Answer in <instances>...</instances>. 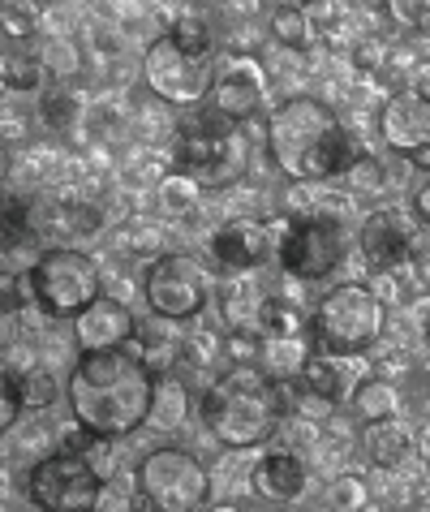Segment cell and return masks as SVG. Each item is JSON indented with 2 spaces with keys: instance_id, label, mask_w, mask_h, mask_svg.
Segmentation results:
<instances>
[{
  "instance_id": "obj_34",
  "label": "cell",
  "mask_w": 430,
  "mask_h": 512,
  "mask_svg": "<svg viewBox=\"0 0 430 512\" xmlns=\"http://www.w3.org/2000/svg\"><path fill=\"white\" fill-rule=\"evenodd\" d=\"M379 9H383V18L400 26V31H426V22H430V0H379Z\"/></svg>"
},
{
  "instance_id": "obj_28",
  "label": "cell",
  "mask_w": 430,
  "mask_h": 512,
  "mask_svg": "<svg viewBox=\"0 0 430 512\" xmlns=\"http://www.w3.org/2000/svg\"><path fill=\"white\" fill-rule=\"evenodd\" d=\"M39 35V5L35 0H0V39L26 44Z\"/></svg>"
},
{
  "instance_id": "obj_11",
  "label": "cell",
  "mask_w": 430,
  "mask_h": 512,
  "mask_svg": "<svg viewBox=\"0 0 430 512\" xmlns=\"http://www.w3.org/2000/svg\"><path fill=\"white\" fill-rule=\"evenodd\" d=\"M142 82H147L151 99L168 108H203L211 87V61L181 52L168 35H160L142 52Z\"/></svg>"
},
{
  "instance_id": "obj_15",
  "label": "cell",
  "mask_w": 430,
  "mask_h": 512,
  "mask_svg": "<svg viewBox=\"0 0 430 512\" xmlns=\"http://www.w3.org/2000/svg\"><path fill=\"white\" fill-rule=\"evenodd\" d=\"M271 250H276L271 224L254 220V216H233V220H224L220 229L211 233V259L220 263L224 272H233V276L263 267Z\"/></svg>"
},
{
  "instance_id": "obj_37",
  "label": "cell",
  "mask_w": 430,
  "mask_h": 512,
  "mask_svg": "<svg viewBox=\"0 0 430 512\" xmlns=\"http://www.w3.org/2000/svg\"><path fill=\"white\" fill-rule=\"evenodd\" d=\"M26 422H31V435H22L13 452H35V457H43V452L61 448V444H56V431H52L48 422H39V418H26Z\"/></svg>"
},
{
  "instance_id": "obj_23",
  "label": "cell",
  "mask_w": 430,
  "mask_h": 512,
  "mask_svg": "<svg viewBox=\"0 0 430 512\" xmlns=\"http://www.w3.org/2000/svg\"><path fill=\"white\" fill-rule=\"evenodd\" d=\"M267 31L271 39H276L280 48H289V52H306L314 44V22H310V13L306 9H297V5H271V18H267Z\"/></svg>"
},
{
  "instance_id": "obj_31",
  "label": "cell",
  "mask_w": 430,
  "mask_h": 512,
  "mask_svg": "<svg viewBox=\"0 0 430 512\" xmlns=\"http://www.w3.org/2000/svg\"><path fill=\"white\" fill-rule=\"evenodd\" d=\"M340 181L353 198L357 194H383L387 190V168L375 160V155H353L349 168L340 173Z\"/></svg>"
},
{
  "instance_id": "obj_20",
  "label": "cell",
  "mask_w": 430,
  "mask_h": 512,
  "mask_svg": "<svg viewBox=\"0 0 430 512\" xmlns=\"http://www.w3.org/2000/svg\"><path fill=\"white\" fill-rule=\"evenodd\" d=\"M362 457L375 469H387V474L405 469V461L413 457V426L400 414L362 422Z\"/></svg>"
},
{
  "instance_id": "obj_8",
  "label": "cell",
  "mask_w": 430,
  "mask_h": 512,
  "mask_svg": "<svg viewBox=\"0 0 430 512\" xmlns=\"http://www.w3.org/2000/svg\"><path fill=\"white\" fill-rule=\"evenodd\" d=\"M142 297H147L151 315L160 323H190L207 310L211 276L194 254L164 250V254H155L147 276H142Z\"/></svg>"
},
{
  "instance_id": "obj_22",
  "label": "cell",
  "mask_w": 430,
  "mask_h": 512,
  "mask_svg": "<svg viewBox=\"0 0 430 512\" xmlns=\"http://www.w3.org/2000/svg\"><path fill=\"white\" fill-rule=\"evenodd\" d=\"M349 409H353V422L362 426V422H375V418H392L400 414V388L392 379H383V375H362L353 383V392H349Z\"/></svg>"
},
{
  "instance_id": "obj_7",
  "label": "cell",
  "mask_w": 430,
  "mask_h": 512,
  "mask_svg": "<svg viewBox=\"0 0 430 512\" xmlns=\"http://www.w3.org/2000/svg\"><path fill=\"white\" fill-rule=\"evenodd\" d=\"M134 491L147 508L160 512H194L211 500V474L190 448H151L134 465Z\"/></svg>"
},
{
  "instance_id": "obj_6",
  "label": "cell",
  "mask_w": 430,
  "mask_h": 512,
  "mask_svg": "<svg viewBox=\"0 0 430 512\" xmlns=\"http://www.w3.org/2000/svg\"><path fill=\"white\" fill-rule=\"evenodd\" d=\"M31 276V297L48 319H74L86 302L104 293V272H99L95 254L78 246H48L35 254L26 267Z\"/></svg>"
},
{
  "instance_id": "obj_5",
  "label": "cell",
  "mask_w": 430,
  "mask_h": 512,
  "mask_svg": "<svg viewBox=\"0 0 430 512\" xmlns=\"http://www.w3.org/2000/svg\"><path fill=\"white\" fill-rule=\"evenodd\" d=\"M172 168L190 177L198 190H233L250 173V138L241 125H228L220 117L181 125Z\"/></svg>"
},
{
  "instance_id": "obj_10",
  "label": "cell",
  "mask_w": 430,
  "mask_h": 512,
  "mask_svg": "<svg viewBox=\"0 0 430 512\" xmlns=\"http://www.w3.org/2000/svg\"><path fill=\"white\" fill-rule=\"evenodd\" d=\"M276 259L293 280H327L344 263V229L332 216H293L276 241Z\"/></svg>"
},
{
  "instance_id": "obj_40",
  "label": "cell",
  "mask_w": 430,
  "mask_h": 512,
  "mask_svg": "<svg viewBox=\"0 0 430 512\" xmlns=\"http://www.w3.org/2000/svg\"><path fill=\"white\" fill-rule=\"evenodd\" d=\"M9 177H13V151H5V147H0V186H5Z\"/></svg>"
},
{
  "instance_id": "obj_18",
  "label": "cell",
  "mask_w": 430,
  "mask_h": 512,
  "mask_svg": "<svg viewBox=\"0 0 430 512\" xmlns=\"http://www.w3.org/2000/svg\"><path fill=\"white\" fill-rule=\"evenodd\" d=\"M306 482H310V469L293 448L263 452V457L254 461V469H250V491L258 495V500H267V504L297 500V495L306 491Z\"/></svg>"
},
{
  "instance_id": "obj_25",
  "label": "cell",
  "mask_w": 430,
  "mask_h": 512,
  "mask_svg": "<svg viewBox=\"0 0 430 512\" xmlns=\"http://www.w3.org/2000/svg\"><path fill=\"white\" fill-rule=\"evenodd\" d=\"M172 44H177L181 52H190V56H211V48H215V31H211V22L203 18L198 9H181L177 18L168 22V31H164Z\"/></svg>"
},
{
  "instance_id": "obj_16",
  "label": "cell",
  "mask_w": 430,
  "mask_h": 512,
  "mask_svg": "<svg viewBox=\"0 0 430 512\" xmlns=\"http://www.w3.org/2000/svg\"><path fill=\"white\" fill-rule=\"evenodd\" d=\"M69 323H74V345H78V353L117 349V345H125V340L138 332L134 310H129L125 302H117V297H108V293H99L95 302H86Z\"/></svg>"
},
{
  "instance_id": "obj_3",
  "label": "cell",
  "mask_w": 430,
  "mask_h": 512,
  "mask_svg": "<svg viewBox=\"0 0 430 512\" xmlns=\"http://www.w3.org/2000/svg\"><path fill=\"white\" fill-rule=\"evenodd\" d=\"M198 418L211 431L215 444L228 452L263 448L284 422L280 383H271L254 362H228L220 375L207 383Z\"/></svg>"
},
{
  "instance_id": "obj_35",
  "label": "cell",
  "mask_w": 430,
  "mask_h": 512,
  "mask_svg": "<svg viewBox=\"0 0 430 512\" xmlns=\"http://www.w3.org/2000/svg\"><path fill=\"white\" fill-rule=\"evenodd\" d=\"M22 422V388L9 366H0V435H9Z\"/></svg>"
},
{
  "instance_id": "obj_1",
  "label": "cell",
  "mask_w": 430,
  "mask_h": 512,
  "mask_svg": "<svg viewBox=\"0 0 430 512\" xmlns=\"http://www.w3.org/2000/svg\"><path fill=\"white\" fill-rule=\"evenodd\" d=\"M151 383H155V371L129 345L82 353L65 383L69 414L91 435H108V439L134 435L147 422Z\"/></svg>"
},
{
  "instance_id": "obj_27",
  "label": "cell",
  "mask_w": 430,
  "mask_h": 512,
  "mask_svg": "<svg viewBox=\"0 0 430 512\" xmlns=\"http://www.w3.org/2000/svg\"><path fill=\"white\" fill-rule=\"evenodd\" d=\"M0 87H5L9 95L39 91V87H43L39 56H31V52H9V56H0Z\"/></svg>"
},
{
  "instance_id": "obj_29",
  "label": "cell",
  "mask_w": 430,
  "mask_h": 512,
  "mask_svg": "<svg viewBox=\"0 0 430 512\" xmlns=\"http://www.w3.org/2000/svg\"><path fill=\"white\" fill-rule=\"evenodd\" d=\"M121 250L129 254H164L168 250V229L160 220H151V216H134L129 224H121Z\"/></svg>"
},
{
  "instance_id": "obj_21",
  "label": "cell",
  "mask_w": 430,
  "mask_h": 512,
  "mask_svg": "<svg viewBox=\"0 0 430 512\" xmlns=\"http://www.w3.org/2000/svg\"><path fill=\"white\" fill-rule=\"evenodd\" d=\"M185 418H190V388H185V379L172 375V371L155 375L147 422H142V426H155V431H177Z\"/></svg>"
},
{
  "instance_id": "obj_17",
  "label": "cell",
  "mask_w": 430,
  "mask_h": 512,
  "mask_svg": "<svg viewBox=\"0 0 430 512\" xmlns=\"http://www.w3.org/2000/svg\"><path fill=\"white\" fill-rule=\"evenodd\" d=\"M366 375V366H362V353H327V349H314L306 366H301V392H310V396H319V401L327 405H344L349 401V392H353V383Z\"/></svg>"
},
{
  "instance_id": "obj_36",
  "label": "cell",
  "mask_w": 430,
  "mask_h": 512,
  "mask_svg": "<svg viewBox=\"0 0 430 512\" xmlns=\"http://www.w3.org/2000/svg\"><path fill=\"white\" fill-rule=\"evenodd\" d=\"M31 142V121H26V112L0 104V147L5 151H18Z\"/></svg>"
},
{
  "instance_id": "obj_13",
  "label": "cell",
  "mask_w": 430,
  "mask_h": 512,
  "mask_svg": "<svg viewBox=\"0 0 430 512\" xmlns=\"http://www.w3.org/2000/svg\"><path fill=\"white\" fill-rule=\"evenodd\" d=\"M422 224L409 216L405 207H379L370 211L362 233H357V250H362V259L370 272H396V267H409V259H422Z\"/></svg>"
},
{
  "instance_id": "obj_2",
  "label": "cell",
  "mask_w": 430,
  "mask_h": 512,
  "mask_svg": "<svg viewBox=\"0 0 430 512\" xmlns=\"http://www.w3.org/2000/svg\"><path fill=\"white\" fill-rule=\"evenodd\" d=\"M267 155L289 181H336L357 151L332 104L289 95L267 112Z\"/></svg>"
},
{
  "instance_id": "obj_38",
  "label": "cell",
  "mask_w": 430,
  "mask_h": 512,
  "mask_svg": "<svg viewBox=\"0 0 430 512\" xmlns=\"http://www.w3.org/2000/svg\"><path fill=\"white\" fill-rule=\"evenodd\" d=\"M409 216L418 220L422 229L430 224V181H426V173L418 177V186H413V198H409Z\"/></svg>"
},
{
  "instance_id": "obj_4",
  "label": "cell",
  "mask_w": 430,
  "mask_h": 512,
  "mask_svg": "<svg viewBox=\"0 0 430 512\" xmlns=\"http://www.w3.org/2000/svg\"><path fill=\"white\" fill-rule=\"evenodd\" d=\"M387 332V306L383 297L362 280H344L319 297L310 315V340L314 349L327 353H366L379 345Z\"/></svg>"
},
{
  "instance_id": "obj_19",
  "label": "cell",
  "mask_w": 430,
  "mask_h": 512,
  "mask_svg": "<svg viewBox=\"0 0 430 512\" xmlns=\"http://www.w3.org/2000/svg\"><path fill=\"white\" fill-rule=\"evenodd\" d=\"M310 353H314L310 332H258L254 366L271 383H297V375H301V366H306Z\"/></svg>"
},
{
  "instance_id": "obj_12",
  "label": "cell",
  "mask_w": 430,
  "mask_h": 512,
  "mask_svg": "<svg viewBox=\"0 0 430 512\" xmlns=\"http://www.w3.org/2000/svg\"><path fill=\"white\" fill-rule=\"evenodd\" d=\"M203 104L211 117L228 125H246L267 108V69L254 52H228L220 65H211V87Z\"/></svg>"
},
{
  "instance_id": "obj_32",
  "label": "cell",
  "mask_w": 430,
  "mask_h": 512,
  "mask_svg": "<svg viewBox=\"0 0 430 512\" xmlns=\"http://www.w3.org/2000/svg\"><path fill=\"white\" fill-rule=\"evenodd\" d=\"M39 112H43V121H48V130L69 134L78 121V99H74V91H65V82H52L39 99Z\"/></svg>"
},
{
  "instance_id": "obj_33",
  "label": "cell",
  "mask_w": 430,
  "mask_h": 512,
  "mask_svg": "<svg viewBox=\"0 0 430 512\" xmlns=\"http://www.w3.org/2000/svg\"><path fill=\"white\" fill-rule=\"evenodd\" d=\"M370 482L362 474H336L327 482V504L332 508H344V512H357V508H370Z\"/></svg>"
},
{
  "instance_id": "obj_26",
  "label": "cell",
  "mask_w": 430,
  "mask_h": 512,
  "mask_svg": "<svg viewBox=\"0 0 430 512\" xmlns=\"http://www.w3.org/2000/svg\"><path fill=\"white\" fill-rule=\"evenodd\" d=\"M198 194H203V190H198L185 173L172 168V173L160 177V186H155V203H160L164 216H177L181 220V216H194V211H198Z\"/></svg>"
},
{
  "instance_id": "obj_14",
  "label": "cell",
  "mask_w": 430,
  "mask_h": 512,
  "mask_svg": "<svg viewBox=\"0 0 430 512\" xmlns=\"http://www.w3.org/2000/svg\"><path fill=\"white\" fill-rule=\"evenodd\" d=\"M379 138L418 164V173H430V95L396 87L379 108Z\"/></svg>"
},
{
  "instance_id": "obj_39",
  "label": "cell",
  "mask_w": 430,
  "mask_h": 512,
  "mask_svg": "<svg viewBox=\"0 0 430 512\" xmlns=\"http://www.w3.org/2000/svg\"><path fill=\"white\" fill-rule=\"evenodd\" d=\"M258 5H263V0H220V9H224V13H233V22L254 18Z\"/></svg>"
},
{
  "instance_id": "obj_30",
  "label": "cell",
  "mask_w": 430,
  "mask_h": 512,
  "mask_svg": "<svg viewBox=\"0 0 430 512\" xmlns=\"http://www.w3.org/2000/svg\"><path fill=\"white\" fill-rule=\"evenodd\" d=\"M18 388H22V409H48L56 396H61V379H56L48 366L31 362L26 371L18 375Z\"/></svg>"
},
{
  "instance_id": "obj_24",
  "label": "cell",
  "mask_w": 430,
  "mask_h": 512,
  "mask_svg": "<svg viewBox=\"0 0 430 512\" xmlns=\"http://www.w3.org/2000/svg\"><path fill=\"white\" fill-rule=\"evenodd\" d=\"M35 56H39L43 78H52V82H69V78H78V74H82V65H86L82 44H78V39H65V35L43 39Z\"/></svg>"
},
{
  "instance_id": "obj_9",
  "label": "cell",
  "mask_w": 430,
  "mask_h": 512,
  "mask_svg": "<svg viewBox=\"0 0 430 512\" xmlns=\"http://www.w3.org/2000/svg\"><path fill=\"white\" fill-rule=\"evenodd\" d=\"M108 482L82 461L78 448H52L35 457L26 469V500L43 512H69V508H95L104 504Z\"/></svg>"
}]
</instances>
